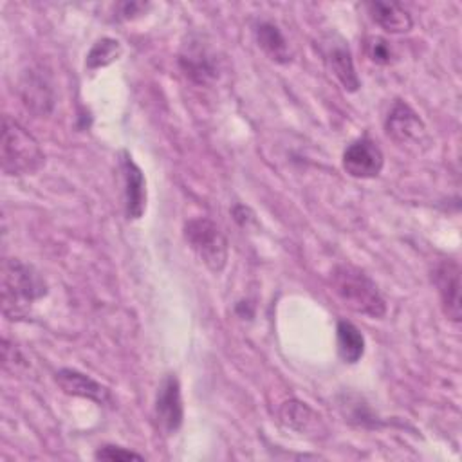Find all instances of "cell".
<instances>
[{
  "instance_id": "cell-1",
  "label": "cell",
  "mask_w": 462,
  "mask_h": 462,
  "mask_svg": "<svg viewBox=\"0 0 462 462\" xmlns=\"http://www.w3.org/2000/svg\"><path fill=\"white\" fill-rule=\"evenodd\" d=\"M47 294V283L42 274L18 258L2 262V310L9 319L27 316L34 301Z\"/></svg>"
},
{
  "instance_id": "cell-2",
  "label": "cell",
  "mask_w": 462,
  "mask_h": 462,
  "mask_svg": "<svg viewBox=\"0 0 462 462\" xmlns=\"http://www.w3.org/2000/svg\"><path fill=\"white\" fill-rule=\"evenodd\" d=\"M332 292L350 310L368 318H383L386 314V301L377 283L359 267L350 263L336 265L330 273Z\"/></svg>"
},
{
  "instance_id": "cell-3",
  "label": "cell",
  "mask_w": 462,
  "mask_h": 462,
  "mask_svg": "<svg viewBox=\"0 0 462 462\" xmlns=\"http://www.w3.org/2000/svg\"><path fill=\"white\" fill-rule=\"evenodd\" d=\"M0 162L2 171L11 177L36 173L45 164V153L40 143L11 116H4L2 119Z\"/></svg>"
},
{
  "instance_id": "cell-4",
  "label": "cell",
  "mask_w": 462,
  "mask_h": 462,
  "mask_svg": "<svg viewBox=\"0 0 462 462\" xmlns=\"http://www.w3.org/2000/svg\"><path fill=\"white\" fill-rule=\"evenodd\" d=\"M182 235L191 251L211 273L224 271L229 258V245L226 235L213 220L206 217L191 218L184 224Z\"/></svg>"
},
{
  "instance_id": "cell-5",
  "label": "cell",
  "mask_w": 462,
  "mask_h": 462,
  "mask_svg": "<svg viewBox=\"0 0 462 462\" xmlns=\"http://www.w3.org/2000/svg\"><path fill=\"white\" fill-rule=\"evenodd\" d=\"M179 65L184 76L197 85H211L220 76L217 51L202 34L188 36L179 52Z\"/></svg>"
},
{
  "instance_id": "cell-6",
  "label": "cell",
  "mask_w": 462,
  "mask_h": 462,
  "mask_svg": "<svg viewBox=\"0 0 462 462\" xmlns=\"http://www.w3.org/2000/svg\"><path fill=\"white\" fill-rule=\"evenodd\" d=\"M153 417H155L157 428L164 435H173L182 426L184 404H182L180 383L175 374H168L161 381L155 395Z\"/></svg>"
},
{
  "instance_id": "cell-7",
  "label": "cell",
  "mask_w": 462,
  "mask_h": 462,
  "mask_svg": "<svg viewBox=\"0 0 462 462\" xmlns=\"http://www.w3.org/2000/svg\"><path fill=\"white\" fill-rule=\"evenodd\" d=\"M384 166V155L375 141L359 137L352 141L343 152V168L356 179H374Z\"/></svg>"
},
{
  "instance_id": "cell-8",
  "label": "cell",
  "mask_w": 462,
  "mask_h": 462,
  "mask_svg": "<svg viewBox=\"0 0 462 462\" xmlns=\"http://www.w3.org/2000/svg\"><path fill=\"white\" fill-rule=\"evenodd\" d=\"M384 130L386 135L401 146L408 144H419L426 137V125L419 117V114L404 101L397 99L386 119H384Z\"/></svg>"
},
{
  "instance_id": "cell-9",
  "label": "cell",
  "mask_w": 462,
  "mask_h": 462,
  "mask_svg": "<svg viewBox=\"0 0 462 462\" xmlns=\"http://www.w3.org/2000/svg\"><path fill=\"white\" fill-rule=\"evenodd\" d=\"M20 97L23 106L38 117L49 116L54 108V88L42 69H29L20 79Z\"/></svg>"
},
{
  "instance_id": "cell-10",
  "label": "cell",
  "mask_w": 462,
  "mask_h": 462,
  "mask_svg": "<svg viewBox=\"0 0 462 462\" xmlns=\"http://www.w3.org/2000/svg\"><path fill=\"white\" fill-rule=\"evenodd\" d=\"M433 283L437 287L444 314L451 321H460V267L455 260H442L433 271Z\"/></svg>"
},
{
  "instance_id": "cell-11",
  "label": "cell",
  "mask_w": 462,
  "mask_h": 462,
  "mask_svg": "<svg viewBox=\"0 0 462 462\" xmlns=\"http://www.w3.org/2000/svg\"><path fill=\"white\" fill-rule=\"evenodd\" d=\"M121 171L125 180V213L126 218L137 220L146 211V179L126 150L121 152Z\"/></svg>"
},
{
  "instance_id": "cell-12",
  "label": "cell",
  "mask_w": 462,
  "mask_h": 462,
  "mask_svg": "<svg viewBox=\"0 0 462 462\" xmlns=\"http://www.w3.org/2000/svg\"><path fill=\"white\" fill-rule=\"evenodd\" d=\"M54 381L67 395L88 399L97 404H108L112 399L110 390L105 384H101L99 381H96L90 375H87L79 370H74V368L58 370L54 374Z\"/></svg>"
},
{
  "instance_id": "cell-13",
  "label": "cell",
  "mask_w": 462,
  "mask_h": 462,
  "mask_svg": "<svg viewBox=\"0 0 462 462\" xmlns=\"http://www.w3.org/2000/svg\"><path fill=\"white\" fill-rule=\"evenodd\" d=\"M366 9H368L370 18L386 32L402 34V32L411 31V27H413V18H411L410 11L404 5H401L399 2L375 0V2H368Z\"/></svg>"
},
{
  "instance_id": "cell-14",
  "label": "cell",
  "mask_w": 462,
  "mask_h": 462,
  "mask_svg": "<svg viewBox=\"0 0 462 462\" xmlns=\"http://www.w3.org/2000/svg\"><path fill=\"white\" fill-rule=\"evenodd\" d=\"M280 420L283 426L301 435H319L321 431H325L321 417L307 402H301L298 399L285 401L280 406Z\"/></svg>"
},
{
  "instance_id": "cell-15",
  "label": "cell",
  "mask_w": 462,
  "mask_h": 462,
  "mask_svg": "<svg viewBox=\"0 0 462 462\" xmlns=\"http://www.w3.org/2000/svg\"><path fill=\"white\" fill-rule=\"evenodd\" d=\"M325 60L330 69V72L336 76V79L341 83V87L348 92H356L361 87L359 76L354 67V60L350 54V49L345 42L330 43L325 51Z\"/></svg>"
},
{
  "instance_id": "cell-16",
  "label": "cell",
  "mask_w": 462,
  "mask_h": 462,
  "mask_svg": "<svg viewBox=\"0 0 462 462\" xmlns=\"http://www.w3.org/2000/svg\"><path fill=\"white\" fill-rule=\"evenodd\" d=\"M254 38L258 47L276 63H289L291 61V49L289 42L285 40L280 27L273 22H260L254 27Z\"/></svg>"
},
{
  "instance_id": "cell-17",
  "label": "cell",
  "mask_w": 462,
  "mask_h": 462,
  "mask_svg": "<svg viewBox=\"0 0 462 462\" xmlns=\"http://www.w3.org/2000/svg\"><path fill=\"white\" fill-rule=\"evenodd\" d=\"M336 345H337V356L343 359V363L354 365L357 363L365 354V337L359 332V328L346 321L339 319L336 327Z\"/></svg>"
},
{
  "instance_id": "cell-18",
  "label": "cell",
  "mask_w": 462,
  "mask_h": 462,
  "mask_svg": "<svg viewBox=\"0 0 462 462\" xmlns=\"http://www.w3.org/2000/svg\"><path fill=\"white\" fill-rule=\"evenodd\" d=\"M123 49H121V43L114 38H101L97 40L90 52L87 54V60H85V65L87 69L94 70V69H101V67H106L110 63H114L116 60H119Z\"/></svg>"
},
{
  "instance_id": "cell-19",
  "label": "cell",
  "mask_w": 462,
  "mask_h": 462,
  "mask_svg": "<svg viewBox=\"0 0 462 462\" xmlns=\"http://www.w3.org/2000/svg\"><path fill=\"white\" fill-rule=\"evenodd\" d=\"M341 408H346L345 417L357 426H366V428L379 426V419L374 415L368 404L363 402V399H357L356 402H352L348 397H345V402L341 404Z\"/></svg>"
},
{
  "instance_id": "cell-20",
  "label": "cell",
  "mask_w": 462,
  "mask_h": 462,
  "mask_svg": "<svg viewBox=\"0 0 462 462\" xmlns=\"http://www.w3.org/2000/svg\"><path fill=\"white\" fill-rule=\"evenodd\" d=\"M366 56L377 65H390L393 61V49L388 40L381 36H370L365 43Z\"/></svg>"
},
{
  "instance_id": "cell-21",
  "label": "cell",
  "mask_w": 462,
  "mask_h": 462,
  "mask_svg": "<svg viewBox=\"0 0 462 462\" xmlns=\"http://www.w3.org/2000/svg\"><path fill=\"white\" fill-rule=\"evenodd\" d=\"M96 460H108V462H126V460H144L143 455L121 448V446H114V444H105L101 448L96 449L94 453Z\"/></svg>"
},
{
  "instance_id": "cell-22",
  "label": "cell",
  "mask_w": 462,
  "mask_h": 462,
  "mask_svg": "<svg viewBox=\"0 0 462 462\" xmlns=\"http://www.w3.org/2000/svg\"><path fill=\"white\" fill-rule=\"evenodd\" d=\"M148 4H143V2H125V4H119V18L123 20H130V18H135L137 14H141L143 11H146Z\"/></svg>"
}]
</instances>
